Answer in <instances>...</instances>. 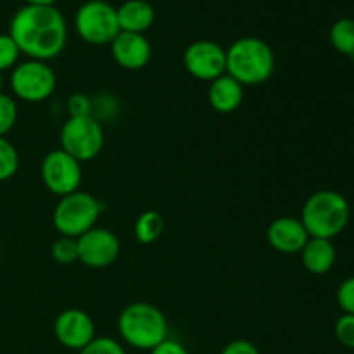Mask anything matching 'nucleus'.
<instances>
[{"label": "nucleus", "mask_w": 354, "mask_h": 354, "mask_svg": "<svg viewBox=\"0 0 354 354\" xmlns=\"http://www.w3.org/2000/svg\"><path fill=\"white\" fill-rule=\"evenodd\" d=\"M0 93H2V75H0Z\"/></svg>", "instance_id": "7c9ffc66"}, {"label": "nucleus", "mask_w": 354, "mask_h": 354, "mask_svg": "<svg viewBox=\"0 0 354 354\" xmlns=\"http://www.w3.org/2000/svg\"><path fill=\"white\" fill-rule=\"evenodd\" d=\"M121 252L120 239L107 228L93 227L78 237V261L88 268H106L118 259Z\"/></svg>", "instance_id": "9b49d317"}, {"label": "nucleus", "mask_w": 354, "mask_h": 354, "mask_svg": "<svg viewBox=\"0 0 354 354\" xmlns=\"http://www.w3.org/2000/svg\"><path fill=\"white\" fill-rule=\"evenodd\" d=\"M118 330L121 339L131 348L151 351L168 339V322L154 304L133 303L121 311Z\"/></svg>", "instance_id": "20e7f679"}, {"label": "nucleus", "mask_w": 354, "mask_h": 354, "mask_svg": "<svg viewBox=\"0 0 354 354\" xmlns=\"http://www.w3.org/2000/svg\"><path fill=\"white\" fill-rule=\"evenodd\" d=\"M111 52L114 61L128 71L145 68L152 55L151 44L145 35L128 33V31H120L116 35V38L111 41Z\"/></svg>", "instance_id": "ddd939ff"}, {"label": "nucleus", "mask_w": 354, "mask_h": 354, "mask_svg": "<svg viewBox=\"0 0 354 354\" xmlns=\"http://www.w3.org/2000/svg\"><path fill=\"white\" fill-rule=\"evenodd\" d=\"M78 354H127L123 346L113 337H93Z\"/></svg>", "instance_id": "5701e85b"}, {"label": "nucleus", "mask_w": 354, "mask_h": 354, "mask_svg": "<svg viewBox=\"0 0 354 354\" xmlns=\"http://www.w3.org/2000/svg\"><path fill=\"white\" fill-rule=\"evenodd\" d=\"M351 207L348 199L335 190H320L304 203L299 220L310 237L332 241L349 223Z\"/></svg>", "instance_id": "7ed1b4c3"}, {"label": "nucleus", "mask_w": 354, "mask_h": 354, "mask_svg": "<svg viewBox=\"0 0 354 354\" xmlns=\"http://www.w3.org/2000/svg\"><path fill=\"white\" fill-rule=\"evenodd\" d=\"M52 258L59 265H73V263L78 261V239L61 235L52 244Z\"/></svg>", "instance_id": "412c9836"}, {"label": "nucleus", "mask_w": 354, "mask_h": 354, "mask_svg": "<svg viewBox=\"0 0 354 354\" xmlns=\"http://www.w3.org/2000/svg\"><path fill=\"white\" fill-rule=\"evenodd\" d=\"M221 354H261L259 349L256 348V344H252L251 341H245V339H237V341L228 342L223 348Z\"/></svg>", "instance_id": "cd10ccee"}, {"label": "nucleus", "mask_w": 354, "mask_h": 354, "mask_svg": "<svg viewBox=\"0 0 354 354\" xmlns=\"http://www.w3.org/2000/svg\"><path fill=\"white\" fill-rule=\"evenodd\" d=\"M151 354H189V351H187L185 346L180 344L178 341L165 339L161 344H158L154 349H151Z\"/></svg>", "instance_id": "c85d7f7f"}, {"label": "nucleus", "mask_w": 354, "mask_h": 354, "mask_svg": "<svg viewBox=\"0 0 354 354\" xmlns=\"http://www.w3.org/2000/svg\"><path fill=\"white\" fill-rule=\"evenodd\" d=\"M183 64L194 78L214 82L227 73V50L213 40L192 41L183 52Z\"/></svg>", "instance_id": "9d476101"}, {"label": "nucleus", "mask_w": 354, "mask_h": 354, "mask_svg": "<svg viewBox=\"0 0 354 354\" xmlns=\"http://www.w3.org/2000/svg\"><path fill=\"white\" fill-rule=\"evenodd\" d=\"M270 245L282 254H296L303 251L306 242L310 241V234L304 228L299 218L282 216L272 221L266 232Z\"/></svg>", "instance_id": "4468645a"}, {"label": "nucleus", "mask_w": 354, "mask_h": 354, "mask_svg": "<svg viewBox=\"0 0 354 354\" xmlns=\"http://www.w3.org/2000/svg\"><path fill=\"white\" fill-rule=\"evenodd\" d=\"M41 180L55 196L76 192L82 183V162L62 149L48 152L41 161Z\"/></svg>", "instance_id": "1a4fd4ad"}, {"label": "nucleus", "mask_w": 354, "mask_h": 354, "mask_svg": "<svg viewBox=\"0 0 354 354\" xmlns=\"http://www.w3.org/2000/svg\"><path fill=\"white\" fill-rule=\"evenodd\" d=\"M19 48L10 35H0V73L14 68L19 59Z\"/></svg>", "instance_id": "b1692460"}, {"label": "nucleus", "mask_w": 354, "mask_h": 354, "mask_svg": "<svg viewBox=\"0 0 354 354\" xmlns=\"http://www.w3.org/2000/svg\"><path fill=\"white\" fill-rule=\"evenodd\" d=\"M330 44L344 55H354V19L342 17L330 28Z\"/></svg>", "instance_id": "6ab92c4d"}, {"label": "nucleus", "mask_w": 354, "mask_h": 354, "mask_svg": "<svg viewBox=\"0 0 354 354\" xmlns=\"http://www.w3.org/2000/svg\"><path fill=\"white\" fill-rule=\"evenodd\" d=\"M17 121L16 100L10 95L0 93V137H6Z\"/></svg>", "instance_id": "4be33fe9"}, {"label": "nucleus", "mask_w": 354, "mask_h": 354, "mask_svg": "<svg viewBox=\"0 0 354 354\" xmlns=\"http://www.w3.org/2000/svg\"><path fill=\"white\" fill-rule=\"evenodd\" d=\"M26 6H54L57 0H24Z\"/></svg>", "instance_id": "c756f323"}, {"label": "nucleus", "mask_w": 354, "mask_h": 354, "mask_svg": "<svg viewBox=\"0 0 354 354\" xmlns=\"http://www.w3.org/2000/svg\"><path fill=\"white\" fill-rule=\"evenodd\" d=\"M165 230V218L158 211H145L135 223V237L140 244H152Z\"/></svg>", "instance_id": "a211bd4d"}, {"label": "nucleus", "mask_w": 354, "mask_h": 354, "mask_svg": "<svg viewBox=\"0 0 354 354\" xmlns=\"http://www.w3.org/2000/svg\"><path fill=\"white\" fill-rule=\"evenodd\" d=\"M209 104L216 113H234L244 99V86L225 73L223 76L211 82L209 85Z\"/></svg>", "instance_id": "dca6fc26"}, {"label": "nucleus", "mask_w": 354, "mask_h": 354, "mask_svg": "<svg viewBox=\"0 0 354 354\" xmlns=\"http://www.w3.org/2000/svg\"><path fill=\"white\" fill-rule=\"evenodd\" d=\"M353 61H354V55H353Z\"/></svg>", "instance_id": "2f4dec72"}, {"label": "nucleus", "mask_w": 354, "mask_h": 354, "mask_svg": "<svg viewBox=\"0 0 354 354\" xmlns=\"http://www.w3.org/2000/svg\"><path fill=\"white\" fill-rule=\"evenodd\" d=\"M14 95L26 102L47 100L55 90V73L44 61H24L14 68L10 75Z\"/></svg>", "instance_id": "6e6552de"}, {"label": "nucleus", "mask_w": 354, "mask_h": 354, "mask_svg": "<svg viewBox=\"0 0 354 354\" xmlns=\"http://www.w3.org/2000/svg\"><path fill=\"white\" fill-rule=\"evenodd\" d=\"M337 303L344 315H354V277H349L339 286Z\"/></svg>", "instance_id": "a878e982"}, {"label": "nucleus", "mask_w": 354, "mask_h": 354, "mask_svg": "<svg viewBox=\"0 0 354 354\" xmlns=\"http://www.w3.org/2000/svg\"><path fill=\"white\" fill-rule=\"evenodd\" d=\"M335 259H337V252L332 241H327V239L310 237L301 251V261L304 268L313 275H325L330 272L335 265Z\"/></svg>", "instance_id": "f3484780"}, {"label": "nucleus", "mask_w": 354, "mask_h": 354, "mask_svg": "<svg viewBox=\"0 0 354 354\" xmlns=\"http://www.w3.org/2000/svg\"><path fill=\"white\" fill-rule=\"evenodd\" d=\"M9 35L21 54L45 62L64 50L68 28L54 6H24L14 14Z\"/></svg>", "instance_id": "f257e3e1"}, {"label": "nucleus", "mask_w": 354, "mask_h": 354, "mask_svg": "<svg viewBox=\"0 0 354 354\" xmlns=\"http://www.w3.org/2000/svg\"><path fill=\"white\" fill-rule=\"evenodd\" d=\"M121 31L144 35L156 19V10L147 0H127L116 9Z\"/></svg>", "instance_id": "2eb2a0df"}, {"label": "nucleus", "mask_w": 354, "mask_h": 354, "mask_svg": "<svg viewBox=\"0 0 354 354\" xmlns=\"http://www.w3.org/2000/svg\"><path fill=\"white\" fill-rule=\"evenodd\" d=\"M75 28L90 45H111L120 33L116 7L106 0H88L76 10Z\"/></svg>", "instance_id": "423d86ee"}, {"label": "nucleus", "mask_w": 354, "mask_h": 354, "mask_svg": "<svg viewBox=\"0 0 354 354\" xmlns=\"http://www.w3.org/2000/svg\"><path fill=\"white\" fill-rule=\"evenodd\" d=\"M100 211L102 206L92 194L76 190L61 197L55 206L54 227L64 237L78 239L95 227Z\"/></svg>", "instance_id": "39448f33"}, {"label": "nucleus", "mask_w": 354, "mask_h": 354, "mask_svg": "<svg viewBox=\"0 0 354 354\" xmlns=\"http://www.w3.org/2000/svg\"><path fill=\"white\" fill-rule=\"evenodd\" d=\"M104 147V130L92 116L69 118L61 128V149L76 161L97 158Z\"/></svg>", "instance_id": "0eeeda50"}, {"label": "nucleus", "mask_w": 354, "mask_h": 354, "mask_svg": "<svg viewBox=\"0 0 354 354\" xmlns=\"http://www.w3.org/2000/svg\"><path fill=\"white\" fill-rule=\"evenodd\" d=\"M68 107L71 118L90 116V99L86 95H83V93H75L68 100Z\"/></svg>", "instance_id": "bb28decb"}, {"label": "nucleus", "mask_w": 354, "mask_h": 354, "mask_svg": "<svg viewBox=\"0 0 354 354\" xmlns=\"http://www.w3.org/2000/svg\"><path fill=\"white\" fill-rule=\"evenodd\" d=\"M273 71L275 54L261 38H239L227 50V75L237 80L242 86L261 85Z\"/></svg>", "instance_id": "f03ea898"}, {"label": "nucleus", "mask_w": 354, "mask_h": 354, "mask_svg": "<svg viewBox=\"0 0 354 354\" xmlns=\"http://www.w3.org/2000/svg\"><path fill=\"white\" fill-rule=\"evenodd\" d=\"M54 334L59 344L80 351L95 337V324L88 313L73 308V310L62 311L55 318Z\"/></svg>", "instance_id": "f8f14e48"}, {"label": "nucleus", "mask_w": 354, "mask_h": 354, "mask_svg": "<svg viewBox=\"0 0 354 354\" xmlns=\"http://www.w3.org/2000/svg\"><path fill=\"white\" fill-rule=\"evenodd\" d=\"M335 337L346 348L354 349V315H342L335 322Z\"/></svg>", "instance_id": "393cba45"}, {"label": "nucleus", "mask_w": 354, "mask_h": 354, "mask_svg": "<svg viewBox=\"0 0 354 354\" xmlns=\"http://www.w3.org/2000/svg\"><path fill=\"white\" fill-rule=\"evenodd\" d=\"M17 168H19V154L16 147L6 137H0V182L12 178Z\"/></svg>", "instance_id": "aec40b11"}]
</instances>
